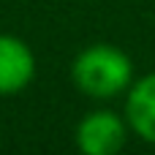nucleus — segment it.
<instances>
[{
    "label": "nucleus",
    "mask_w": 155,
    "mask_h": 155,
    "mask_svg": "<svg viewBox=\"0 0 155 155\" xmlns=\"http://www.w3.org/2000/svg\"><path fill=\"white\" fill-rule=\"evenodd\" d=\"M71 82L82 95L101 98V101L114 98L120 93H128L134 82V63L120 46L90 44L74 57Z\"/></svg>",
    "instance_id": "nucleus-1"
},
{
    "label": "nucleus",
    "mask_w": 155,
    "mask_h": 155,
    "mask_svg": "<svg viewBox=\"0 0 155 155\" xmlns=\"http://www.w3.org/2000/svg\"><path fill=\"white\" fill-rule=\"evenodd\" d=\"M125 123L142 142L155 144V71L131 82L125 95Z\"/></svg>",
    "instance_id": "nucleus-4"
},
{
    "label": "nucleus",
    "mask_w": 155,
    "mask_h": 155,
    "mask_svg": "<svg viewBox=\"0 0 155 155\" xmlns=\"http://www.w3.org/2000/svg\"><path fill=\"white\" fill-rule=\"evenodd\" d=\"M128 131L131 128H128L125 117H120L109 109H95L79 120L76 147L84 155H117L125 147Z\"/></svg>",
    "instance_id": "nucleus-2"
},
{
    "label": "nucleus",
    "mask_w": 155,
    "mask_h": 155,
    "mask_svg": "<svg viewBox=\"0 0 155 155\" xmlns=\"http://www.w3.org/2000/svg\"><path fill=\"white\" fill-rule=\"evenodd\" d=\"M35 76L33 49L8 33H0V95L22 93Z\"/></svg>",
    "instance_id": "nucleus-3"
}]
</instances>
